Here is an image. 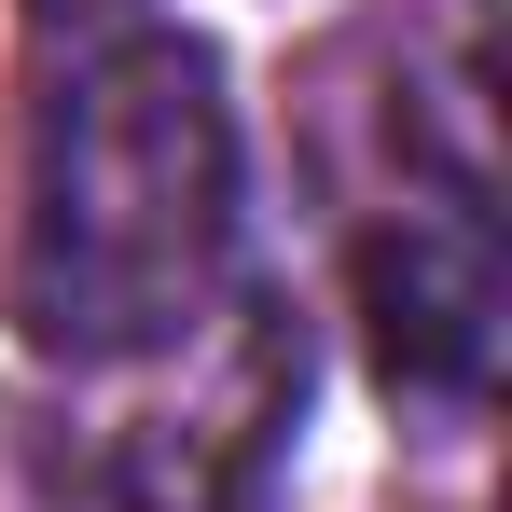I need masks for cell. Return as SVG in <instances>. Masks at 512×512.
Segmentation results:
<instances>
[{"label":"cell","instance_id":"obj_1","mask_svg":"<svg viewBox=\"0 0 512 512\" xmlns=\"http://www.w3.org/2000/svg\"><path fill=\"white\" fill-rule=\"evenodd\" d=\"M236 97L194 28L84 42L28 139L14 333L56 374H153L236 291Z\"/></svg>","mask_w":512,"mask_h":512},{"label":"cell","instance_id":"obj_2","mask_svg":"<svg viewBox=\"0 0 512 512\" xmlns=\"http://www.w3.org/2000/svg\"><path fill=\"white\" fill-rule=\"evenodd\" d=\"M499 222H485V167L402 180L388 222L360 236V319H374V374L388 402L429 429H457L485 388H499Z\"/></svg>","mask_w":512,"mask_h":512},{"label":"cell","instance_id":"obj_3","mask_svg":"<svg viewBox=\"0 0 512 512\" xmlns=\"http://www.w3.org/2000/svg\"><path fill=\"white\" fill-rule=\"evenodd\" d=\"M28 14H42L56 42H125V28H139L153 0H28Z\"/></svg>","mask_w":512,"mask_h":512}]
</instances>
